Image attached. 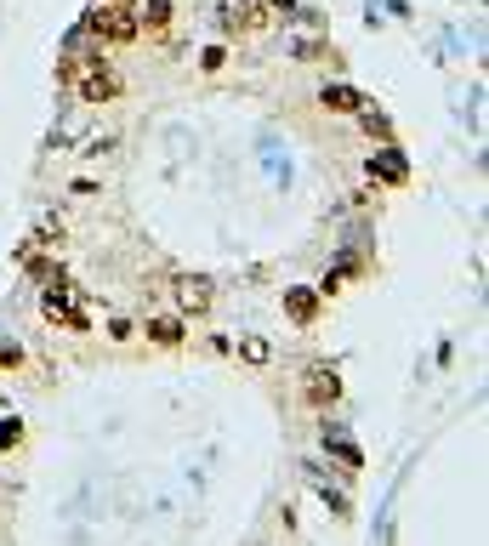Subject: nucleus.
<instances>
[{"mask_svg":"<svg viewBox=\"0 0 489 546\" xmlns=\"http://www.w3.org/2000/svg\"><path fill=\"white\" fill-rule=\"evenodd\" d=\"M86 29L97 40H109V46H125V40H137V0H92L86 12Z\"/></svg>","mask_w":489,"mask_h":546,"instance_id":"obj_1","label":"nucleus"},{"mask_svg":"<svg viewBox=\"0 0 489 546\" xmlns=\"http://www.w3.org/2000/svg\"><path fill=\"white\" fill-rule=\"evenodd\" d=\"M69 80H74L80 102H114V92H120V80L103 57H69Z\"/></svg>","mask_w":489,"mask_h":546,"instance_id":"obj_2","label":"nucleus"},{"mask_svg":"<svg viewBox=\"0 0 489 546\" xmlns=\"http://www.w3.org/2000/svg\"><path fill=\"white\" fill-rule=\"evenodd\" d=\"M40 313H46L52 325H63V330H92L86 307L69 297V285H46V297H40Z\"/></svg>","mask_w":489,"mask_h":546,"instance_id":"obj_3","label":"nucleus"},{"mask_svg":"<svg viewBox=\"0 0 489 546\" xmlns=\"http://www.w3.org/2000/svg\"><path fill=\"white\" fill-rule=\"evenodd\" d=\"M171 297H177V313H182V319H200V313H210L217 290H210L205 273H182V279L171 285Z\"/></svg>","mask_w":489,"mask_h":546,"instance_id":"obj_4","label":"nucleus"},{"mask_svg":"<svg viewBox=\"0 0 489 546\" xmlns=\"http://www.w3.org/2000/svg\"><path fill=\"white\" fill-rule=\"evenodd\" d=\"M302 393H308V405H336L342 398V375H336V365H308V382H302Z\"/></svg>","mask_w":489,"mask_h":546,"instance_id":"obj_5","label":"nucleus"},{"mask_svg":"<svg viewBox=\"0 0 489 546\" xmlns=\"http://www.w3.org/2000/svg\"><path fill=\"white\" fill-rule=\"evenodd\" d=\"M137 330H142V336H148L154 347H182V342H188V330H182V313H148V319H142Z\"/></svg>","mask_w":489,"mask_h":546,"instance_id":"obj_6","label":"nucleus"},{"mask_svg":"<svg viewBox=\"0 0 489 546\" xmlns=\"http://www.w3.org/2000/svg\"><path fill=\"white\" fill-rule=\"evenodd\" d=\"M171 0H137V29H148V34H165L171 29Z\"/></svg>","mask_w":489,"mask_h":546,"instance_id":"obj_7","label":"nucleus"},{"mask_svg":"<svg viewBox=\"0 0 489 546\" xmlns=\"http://www.w3.org/2000/svg\"><path fill=\"white\" fill-rule=\"evenodd\" d=\"M318 102H325L330 114H358V109H365V97H358L353 86H325V92H318Z\"/></svg>","mask_w":489,"mask_h":546,"instance_id":"obj_8","label":"nucleus"},{"mask_svg":"<svg viewBox=\"0 0 489 546\" xmlns=\"http://www.w3.org/2000/svg\"><path fill=\"white\" fill-rule=\"evenodd\" d=\"M285 313H290L296 325H308L313 313H318V297H313V290H285Z\"/></svg>","mask_w":489,"mask_h":546,"instance_id":"obj_9","label":"nucleus"},{"mask_svg":"<svg viewBox=\"0 0 489 546\" xmlns=\"http://www.w3.org/2000/svg\"><path fill=\"white\" fill-rule=\"evenodd\" d=\"M240 359L245 365H273V342H268V336H245V342H240Z\"/></svg>","mask_w":489,"mask_h":546,"instance_id":"obj_10","label":"nucleus"},{"mask_svg":"<svg viewBox=\"0 0 489 546\" xmlns=\"http://www.w3.org/2000/svg\"><path fill=\"white\" fill-rule=\"evenodd\" d=\"M325 450H330L336 461H342L347 473H358V467H365V455H358V444H347V438H330V433H325Z\"/></svg>","mask_w":489,"mask_h":546,"instance_id":"obj_11","label":"nucleus"},{"mask_svg":"<svg viewBox=\"0 0 489 546\" xmlns=\"http://www.w3.org/2000/svg\"><path fill=\"white\" fill-rule=\"evenodd\" d=\"M24 444V422L17 415H0V450H17Z\"/></svg>","mask_w":489,"mask_h":546,"instance_id":"obj_12","label":"nucleus"},{"mask_svg":"<svg viewBox=\"0 0 489 546\" xmlns=\"http://www.w3.org/2000/svg\"><path fill=\"white\" fill-rule=\"evenodd\" d=\"M222 63H228V46H205V52H200V69H205V74H217Z\"/></svg>","mask_w":489,"mask_h":546,"instance_id":"obj_13","label":"nucleus"},{"mask_svg":"<svg viewBox=\"0 0 489 546\" xmlns=\"http://www.w3.org/2000/svg\"><path fill=\"white\" fill-rule=\"evenodd\" d=\"M132 336H137L132 319H109V342H132Z\"/></svg>","mask_w":489,"mask_h":546,"instance_id":"obj_14","label":"nucleus"},{"mask_svg":"<svg viewBox=\"0 0 489 546\" xmlns=\"http://www.w3.org/2000/svg\"><path fill=\"white\" fill-rule=\"evenodd\" d=\"M370 171H381V177H404V165H398V154H381V165H370Z\"/></svg>","mask_w":489,"mask_h":546,"instance_id":"obj_15","label":"nucleus"}]
</instances>
